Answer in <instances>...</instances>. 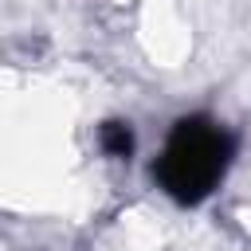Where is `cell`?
Listing matches in <instances>:
<instances>
[{
    "instance_id": "obj_1",
    "label": "cell",
    "mask_w": 251,
    "mask_h": 251,
    "mask_svg": "<svg viewBox=\"0 0 251 251\" xmlns=\"http://www.w3.org/2000/svg\"><path fill=\"white\" fill-rule=\"evenodd\" d=\"M231 157H235V133L212 114H188L176 118V126L169 129L153 161V180L169 200L196 208L220 188V180L231 169Z\"/></svg>"
},
{
    "instance_id": "obj_2",
    "label": "cell",
    "mask_w": 251,
    "mask_h": 251,
    "mask_svg": "<svg viewBox=\"0 0 251 251\" xmlns=\"http://www.w3.org/2000/svg\"><path fill=\"white\" fill-rule=\"evenodd\" d=\"M98 145H102L106 157L129 161V157H133V129H129V122H106V126L98 129Z\"/></svg>"
}]
</instances>
